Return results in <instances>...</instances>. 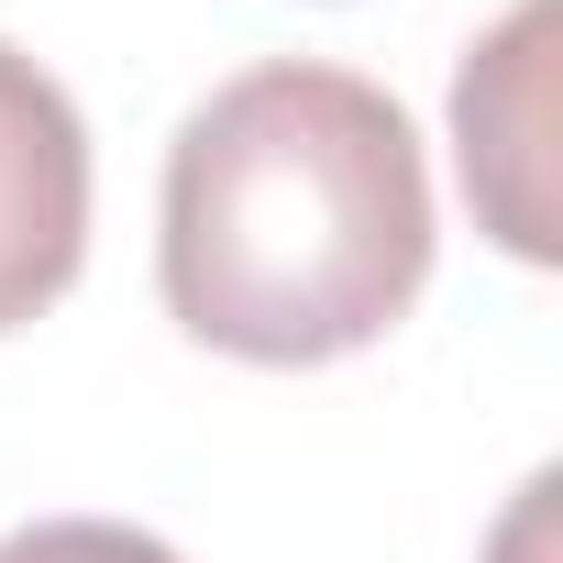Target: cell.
<instances>
[{
    "label": "cell",
    "instance_id": "6da1fadb",
    "mask_svg": "<svg viewBox=\"0 0 563 563\" xmlns=\"http://www.w3.org/2000/svg\"><path fill=\"white\" fill-rule=\"evenodd\" d=\"M155 276L177 332L243 365L387 343L431 288V166L409 111L321 56L243 67L177 122Z\"/></svg>",
    "mask_w": 563,
    "mask_h": 563
},
{
    "label": "cell",
    "instance_id": "7a4b0ae2",
    "mask_svg": "<svg viewBox=\"0 0 563 563\" xmlns=\"http://www.w3.org/2000/svg\"><path fill=\"white\" fill-rule=\"evenodd\" d=\"M89 265V122L78 100L0 45V332L45 321Z\"/></svg>",
    "mask_w": 563,
    "mask_h": 563
},
{
    "label": "cell",
    "instance_id": "3957f363",
    "mask_svg": "<svg viewBox=\"0 0 563 563\" xmlns=\"http://www.w3.org/2000/svg\"><path fill=\"white\" fill-rule=\"evenodd\" d=\"M541 45H552V0H519V12L464 56V78H453L464 188H475L486 232L519 265H552V210H541Z\"/></svg>",
    "mask_w": 563,
    "mask_h": 563
},
{
    "label": "cell",
    "instance_id": "277c9868",
    "mask_svg": "<svg viewBox=\"0 0 563 563\" xmlns=\"http://www.w3.org/2000/svg\"><path fill=\"white\" fill-rule=\"evenodd\" d=\"M0 563H177V552L133 519H34L0 541Z\"/></svg>",
    "mask_w": 563,
    "mask_h": 563
}]
</instances>
